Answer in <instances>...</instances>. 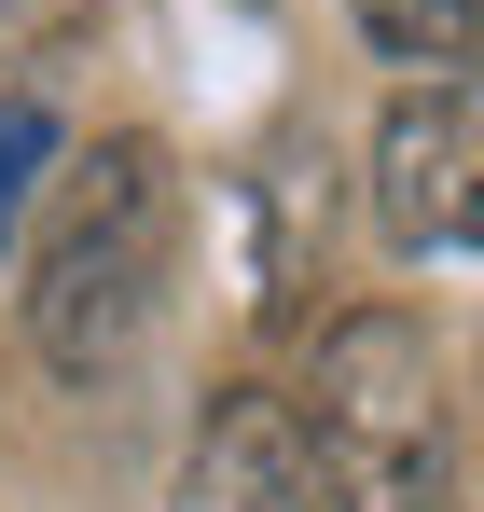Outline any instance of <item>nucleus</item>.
<instances>
[{"label":"nucleus","instance_id":"obj_1","mask_svg":"<svg viewBox=\"0 0 484 512\" xmlns=\"http://www.w3.org/2000/svg\"><path fill=\"white\" fill-rule=\"evenodd\" d=\"M305 471L332 485V512H457V402H443V346L402 305H360L319 333L305 374Z\"/></svg>","mask_w":484,"mask_h":512},{"label":"nucleus","instance_id":"obj_2","mask_svg":"<svg viewBox=\"0 0 484 512\" xmlns=\"http://www.w3.org/2000/svg\"><path fill=\"white\" fill-rule=\"evenodd\" d=\"M166 250H180V180H166L153 139H97L70 180H56V222L28 250V346L56 374H111L139 319L166 291Z\"/></svg>","mask_w":484,"mask_h":512},{"label":"nucleus","instance_id":"obj_3","mask_svg":"<svg viewBox=\"0 0 484 512\" xmlns=\"http://www.w3.org/2000/svg\"><path fill=\"white\" fill-rule=\"evenodd\" d=\"M374 222L402 250H471V84H415L374 139Z\"/></svg>","mask_w":484,"mask_h":512},{"label":"nucleus","instance_id":"obj_4","mask_svg":"<svg viewBox=\"0 0 484 512\" xmlns=\"http://www.w3.org/2000/svg\"><path fill=\"white\" fill-rule=\"evenodd\" d=\"M180 512H319V471H305V429L277 388H222L194 457H180Z\"/></svg>","mask_w":484,"mask_h":512},{"label":"nucleus","instance_id":"obj_5","mask_svg":"<svg viewBox=\"0 0 484 512\" xmlns=\"http://www.w3.org/2000/svg\"><path fill=\"white\" fill-rule=\"evenodd\" d=\"M360 28H374L388 56H429V70L471 56V0H360Z\"/></svg>","mask_w":484,"mask_h":512},{"label":"nucleus","instance_id":"obj_6","mask_svg":"<svg viewBox=\"0 0 484 512\" xmlns=\"http://www.w3.org/2000/svg\"><path fill=\"white\" fill-rule=\"evenodd\" d=\"M42 167H56V125H42L28 97H0V236L28 222V180H42Z\"/></svg>","mask_w":484,"mask_h":512},{"label":"nucleus","instance_id":"obj_7","mask_svg":"<svg viewBox=\"0 0 484 512\" xmlns=\"http://www.w3.org/2000/svg\"><path fill=\"white\" fill-rule=\"evenodd\" d=\"M97 28V0H0V70H28V56H56Z\"/></svg>","mask_w":484,"mask_h":512}]
</instances>
